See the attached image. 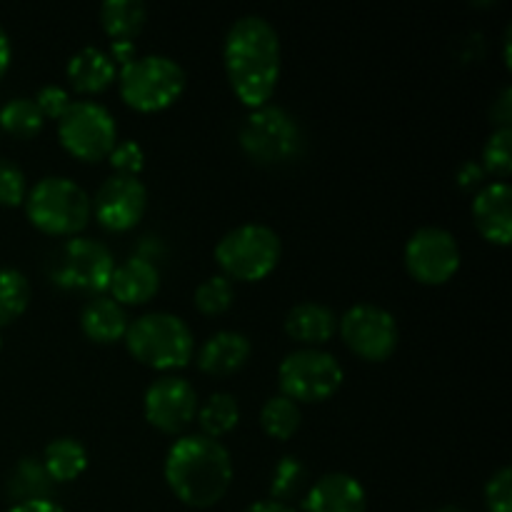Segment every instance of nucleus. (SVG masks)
<instances>
[{
	"label": "nucleus",
	"mask_w": 512,
	"mask_h": 512,
	"mask_svg": "<svg viewBox=\"0 0 512 512\" xmlns=\"http://www.w3.org/2000/svg\"><path fill=\"white\" fill-rule=\"evenodd\" d=\"M490 123H495V128H510V123H512V88L510 85H505V88L500 90L498 100H495L493 108H490Z\"/></svg>",
	"instance_id": "nucleus-37"
},
{
	"label": "nucleus",
	"mask_w": 512,
	"mask_h": 512,
	"mask_svg": "<svg viewBox=\"0 0 512 512\" xmlns=\"http://www.w3.org/2000/svg\"><path fill=\"white\" fill-rule=\"evenodd\" d=\"M110 168L115 170L113 175H128V178H138L140 170L145 168V150L135 140H118L115 148L108 155Z\"/></svg>",
	"instance_id": "nucleus-33"
},
{
	"label": "nucleus",
	"mask_w": 512,
	"mask_h": 512,
	"mask_svg": "<svg viewBox=\"0 0 512 512\" xmlns=\"http://www.w3.org/2000/svg\"><path fill=\"white\" fill-rule=\"evenodd\" d=\"M28 195V180L25 173L8 158H0V205L3 208H18Z\"/></svg>",
	"instance_id": "nucleus-32"
},
{
	"label": "nucleus",
	"mask_w": 512,
	"mask_h": 512,
	"mask_svg": "<svg viewBox=\"0 0 512 512\" xmlns=\"http://www.w3.org/2000/svg\"><path fill=\"white\" fill-rule=\"evenodd\" d=\"M198 393L178 375H160L143 395L145 420L165 435H180L198 415Z\"/></svg>",
	"instance_id": "nucleus-13"
},
{
	"label": "nucleus",
	"mask_w": 512,
	"mask_h": 512,
	"mask_svg": "<svg viewBox=\"0 0 512 512\" xmlns=\"http://www.w3.org/2000/svg\"><path fill=\"white\" fill-rule=\"evenodd\" d=\"M163 475L183 505L205 510L218 505L233 483V458L220 440L208 435H180L165 455Z\"/></svg>",
	"instance_id": "nucleus-2"
},
{
	"label": "nucleus",
	"mask_w": 512,
	"mask_h": 512,
	"mask_svg": "<svg viewBox=\"0 0 512 512\" xmlns=\"http://www.w3.org/2000/svg\"><path fill=\"white\" fill-rule=\"evenodd\" d=\"M120 98L138 113H160L180 100L188 85L183 65L168 55H135L118 70Z\"/></svg>",
	"instance_id": "nucleus-5"
},
{
	"label": "nucleus",
	"mask_w": 512,
	"mask_h": 512,
	"mask_svg": "<svg viewBox=\"0 0 512 512\" xmlns=\"http://www.w3.org/2000/svg\"><path fill=\"white\" fill-rule=\"evenodd\" d=\"M93 218L108 233H128L143 220L148 210V188L140 178L110 175L90 200Z\"/></svg>",
	"instance_id": "nucleus-14"
},
{
	"label": "nucleus",
	"mask_w": 512,
	"mask_h": 512,
	"mask_svg": "<svg viewBox=\"0 0 512 512\" xmlns=\"http://www.w3.org/2000/svg\"><path fill=\"white\" fill-rule=\"evenodd\" d=\"M485 508L488 512H512V470L508 465L485 483Z\"/></svg>",
	"instance_id": "nucleus-34"
},
{
	"label": "nucleus",
	"mask_w": 512,
	"mask_h": 512,
	"mask_svg": "<svg viewBox=\"0 0 512 512\" xmlns=\"http://www.w3.org/2000/svg\"><path fill=\"white\" fill-rule=\"evenodd\" d=\"M33 100H35V105H38L40 115H43L45 120H60L65 115V110L73 105L68 90L60 88V85H55V83L43 85V88L38 90V95H35Z\"/></svg>",
	"instance_id": "nucleus-35"
},
{
	"label": "nucleus",
	"mask_w": 512,
	"mask_h": 512,
	"mask_svg": "<svg viewBox=\"0 0 512 512\" xmlns=\"http://www.w3.org/2000/svg\"><path fill=\"white\" fill-rule=\"evenodd\" d=\"M473 223L488 243L510 245L512 240V190L508 183H485L473 195Z\"/></svg>",
	"instance_id": "nucleus-15"
},
{
	"label": "nucleus",
	"mask_w": 512,
	"mask_h": 512,
	"mask_svg": "<svg viewBox=\"0 0 512 512\" xmlns=\"http://www.w3.org/2000/svg\"><path fill=\"white\" fill-rule=\"evenodd\" d=\"M455 183H458V188L465 190V193H478L485 185V170L480 168L478 160H465L458 168Z\"/></svg>",
	"instance_id": "nucleus-36"
},
{
	"label": "nucleus",
	"mask_w": 512,
	"mask_h": 512,
	"mask_svg": "<svg viewBox=\"0 0 512 512\" xmlns=\"http://www.w3.org/2000/svg\"><path fill=\"white\" fill-rule=\"evenodd\" d=\"M0 348H3V338H0Z\"/></svg>",
	"instance_id": "nucleus-42"
},
{
	"label": "nucleus",
	"mask_w": 512,
	"mask_h": 512,
	"mask_svg": "<svg viewBox=\"0 0 512 512\" xmlns=\"http://www.w3.org/2000/svg\"><path fill=\"white\" fill-rule=\"evenodd\" d=\"M113 270L115 258L108 245L75 235L60 245L50 275H53V283L63 290L103 295L110 288Z\"/></svg>",
	"instance_id": "nucleus-10"
},
{
	"label": "nucleus",
	"mask_w": 512,
	"mask_h": 512,
	"mask_svg": "<svg viewBox=\"0 0 512 512\" xmlns=\"http://www.w3.org/2000/svg\"><path fill=\"white\" fill-rule=\"evenodd\" d=\"M200 425V435L220 440L223 435L233 433L240 423V405L233 393H218L210 395L203 405H198V415H195Z\"/></svg>",
	"instance_id": "nucleus-25"
},
{
	"label": "nucleus",
	"mask_w": 512,
	"mask_h": 512,
	"mask_svg": "<svg viewBox=\"0 0 512 512\" xmlns=\"http://www.w3.org/2000/svg\"><path fill=\"white\" fill-rule=\"evenodd\" d=\"M338 333L345 348L365 363H385L398 350L400 328L390 310L373 303H358L338 318Z\"/></svg>",
	"instance_id": "nucleus-11"
},
{
	"label": "nucleus",
	"mask_w": 512,
	"mask_h": 512,
	"mask_svg": "<svg viewBox=\"0 0 512 512\" xmlns=\"http://www.w3.org/2000/svg\"><path fill=\"white\" fill-rule=\"evenodd\" d=\"M58 140L73 158L100 163L108 160L118 143V125L113 113L98 100H73L58 120Z\"/></svg>",
	"instance_id": "nucleus-9"
},
{
	"label": "nucleus",
	"mask_w": 512,
	"mask_h": 512,
	"mask_svg": "<svg viewBox=\"0 0 512 512\" xmlns=\"http://www.w3.org/2000/svg\"><path fill=\"white\" fill-rule=\"evenodd\" d=\"M125 348L145 368L170 375L188 368L195 353V338L190 325L180 315L155 310L135 318L125 333Z\"/></svg>",
	"instance_id": "nucleus-3"
},
{
	"label": "nucleus",
	"mask_w": 512,
	"mask_h": 512,
	"mask_svg": "<svg viewBox=\"0 0 512 512\" xmlns=\"http://www.w3.org/2000/svg\"><path fill=\"white\" fill-rule=\"evenodd\" d=\"M345 370L333 353L323 348H298L278 368L280 395L293 403H325L340 390Z\"/></svg>",
	"instance_id": "nucleus-8"
},
{
	"label": "nucleus",
	"mask_w": 512,
	"mask_h": 512,
	"mask_svg": "<svg viewBox=\"0 0 512 512\" xmlns=\"http://www.w3.org/2000/svg\"><path fill=\"white\" fill-rule=\"evenodd\" d=\"M45 118L40 115L33 98H13L0 108V128L20 140H30L40 135Z\"/></svg>",
	"instance_id": "nucleus-27"
},
{
	"label": "nucleus",
	"mask_w": 512,
	"mask_h": 512,
	"mask_svg": "<svg viewBox=\"0 0 512 512\" xmlns=\"http://www.w3.org/2000/svg\"><path fill=\"white\" fill-rule=\"evenodd\" d=\"M240 148L258 165H285L303 153V128L280 105L250 110L240 128Z\"/></svg>",
	"instance_id": "nucleus-7"
},
{
	"label": "nucleus",
	"mask_w": 512,
	"mask_h": 512,
	"mask_svg": "<svg viewBox=\"0 0 512 512\" xmlns=\"http://www.w3.org/2000/svg\"><path fill=\"white\" fill-rule=\"evenodd\" d=\"M23 205L30 225L53 238H75L93 218L90 195L65 175L38 180L28 190Z\"/></svg>",
	"instance_id": "nucleus-4"
},
{
	"label": "nucleus",
	"mask_w": 512,
	"mask_h": 512,
	"mask_svg": "<svg viewBox=\"0 0 512 512\" xmlns=\"http://www.w3.org/2000/svg\"><path fill=\"white\" fill-rule=\"evenodd\" d=\"M128 325L130 320L125 308L108 295L90 298L80 313V328H83L85 338L98 345L120 343L128 333Z\"/></svg>",
	"instance_id": "nucleus-21"
},
{
	"label": "nucleus",
	"mask_w": 512,
	"mask_h": 512,
	"mask_svg": "<svg viewBox=\"0 0 512 512\" xmlns=\"http://www.w3.org/2000/svg\"><path fill=\"white\" fill-rule=\"evenodd\" d=\"M303 508L305 512H365L368 493L355 475L328 473L310 485Z\"/></svg>",
	"instance_id": "nucleus-16"
},
{
	"label": "nucleus",
	"mask_w": 512,
	"mask_h": 512,
	"mask_svg": "<svg viewBox=\"0 0 512 512\" xmlns=\"http://www.w3.org/2000/svg\"><path fill=\"white\" fill-rule=\"evenodd\" d=\"M300 423H303L300 405L285 395H273L260 408V428L273 440H290L300 430Z\"/></svg>",
	"instance_id": "nucleus-26"
},
{
	"label": "nucleus",
	"mask_w": 512,
	"mask_h": 512,
	"mask_svg": "<svg viewBox=\"0 0 512 512\" xmlns=\"http://www.w3.org/2000/svg\"><path fill=\"white\" fill-rule=\"evenodd\" d=\"M8 512H65V508L55 500H33V503L10 505Z\"/></svg>",
	"instance_id": "nucleus-38"
},
{
	"label": "nucleus",
	"mask_w": 512,
	"mask_h": 512,
	"mask_svg": "<svg viewBox=\"0 0 512 512\" xmlns=\"http://www.w3.org/2000/svg\"><path fill=\"white\" fill-rule=\"evenodd\" d=\"M233 300H235L233 280H228L225 275H210V278H205L203 283L195 288V295H193V303L195 308H198V313L208 315V318L228 313Z\"/></svg>",
	"instance_id": "nucleus-31"
},
{
	"label": "nucleus",
	"mask_w": 512,
	"mask_h": 512,
	"mask_svg": "<svg viewBox=\"0 0 512 512\" xmlns=\"http://www.w3.org/2000/svg\"><path fill=\"white\" fill-rule=\"evenodd\" d=\"M285 333L303 348H320L338 333V315L333 308L315 300L293 305L285 315Z\"/></svg>",
	"instance_id": "nucleus-19"
},
{
	"label": "nucleus",
	"mask_w": 512,
	"mask_h": 512,
	"mask_svg": "<svg viewBox=\"0 0 512 512\" xmlns=\"http://www.w3.org/2000/svg\"><path fill=\"white\" fill-rule=\"evenodd\" d=\"M108 290L113 293L110 298L123 305V308L125 305H145L160 290L158 265L148 258H140V255H133L123 263H115Z\"/></svg>",
	"instance_id": "nucleus-18"
},
{
	"label": "nucleus",
	"mask_w": 512,
	"mask_h": 512,
	"mask_svg": "<svg viewBox=\"0 0 512 512\" xmlns=\"http://www.w3.org/2000/svg\"><path fill=\"white\" fill-rule=\"evenodd\" d=\"M65 75L75 93L100 95L118 80V68L105 50L88 45L68 60Z\"/></svg>",
	"instance_id": "nucleus-20"
},
{
	"label": "nucleus",
	"mask_w": 512,
	"mask_h": 512,
	"mask_svg": "<svg viewBox=\"0 0 512 512\" xmlns=\"http://www.w3.org/2000/svg\"><path fill=\"white\" fill-rule=\"evenodd\" d=\"M148 23L143 0H105L100 5V25L113 43H133Z\"/></svg>",
	"instance_id": "nucleus-22"
},
{
	"label": "nucleus",
	"mask_w": 512,
	"mask_h": 512,
	"mask_svg": "<svg viewBox=\"0 0 512 512\" xmlns=\"http://www.w3.org/2000/svg\"><path fill=\"white\" fill-rule=\"evenodd\" d=\"M480 168L485 175L498 178V183H505L512 173V128H495L488 135L483 145V158Z\"/></svg>",
	"instance_id": "nucleus-30"
},
{
	"label": "nucleus",
	"mask_w": 512,
	"mask_h": 512,
	"mask_svg": "<svg viewBox=\"0 0 512 512\" xmlns=\"http://www.w3.org/2000/svg\"><path fill=\"white\" fill-rule=\"evenodd\" d=\"M30 305V283L20 270L0 268V328L15 323Z\"/></svg>",
	"instance_id": "nucleus-28"
},
{
	"label": "nucleus",
	"mask_w": 512,
	"mask_h": 512,
	"mask_svg": "<svg viewBox=\"0 0 512 512\" xmlns=\"http://www.w3.org/2000/svg\"><path fill=\"white\" fill-rule=\"evenodd\" d=\"M53 488L55 483L50 480L40 458L18 460V465L10 470L8 483H5V493L13 500V505L33 503V500H53L50 498Z\"/></svg>",
	"instance_id": "nucleus-24"
},
{
	"label": "nucleus",
	"mask_w": 512,
	"mask_h": 512,
	"mask_svg": "<svg viewBox=\"0 0 512 512\" xmlns=\"http://www.w3.org/2000/svg\"><path fill=\"white\" fill-rule=\"evenodd\" d=\"M43 468L55 485L73 483L88 468V450L78 438H55L43 450Z\"/></svg>",
	"instance_id": "nucleus-23"
},
{
	"label": "nucleus",
	"mask_w": 512,
	"mask_h": 512,
	"mask_svg": "<svg viewBox=\"0 0 512 512\" xmlns=\"http://www.w3.org/2000/svg\"><path fill=\"white\" fill-rule=\"evenodd\" d=\"M243 512H295V510L290 508V505L275 503V500L268 498V500H258V503L248 505Z\"/></svg>",
	"instance_id": "nucleus-40"
},
{
	"label": "nucleus",
	"mask_w": 512,
	"mask_h": 512,
	"mask_svg": "<svg viewBox=\"0 0 512 512\" xmlns=\"http://www.w3.org/2000/svg\"><path fill=\"white\" fill-rule=\"evenodd\" d=\"M283 258L280 235L270 225L243 223L228 230L215 245V263L228 280L258 283L278 268Z\"/></svg>",
	"instance_id": "nucleus-6"
},
{
	"label": "nucleus",
	"mask_w": 512,
	"mask_h": 512,
	"mask_svg": "<svg viewBox=\"0 0 512 512\" xmlns=\"http://www.w3.org/2000/svg\"><path fill=\"white\" fill-rule=\"evenodd\" d=\"M250 355H253V343L248 335L238 333V330H218L200 345L195 363L205 375L225 378V375L243 370Z\"/></svg>",
	"instance_id": "nucleus-17"
},
{
	"label": "nucleus",
	"mask_w": 512,
	"mask_h": 512,
	"mask_svg": "<svg viewBox=\"0 0 512 512\" xmlns=\"http://www.w3.org/2000/svg\"><path fill=\"white\" fill-rule=\"evenodd\" d=\"M460 260H463V253H460L458 238L438 225H425L415 230L403 250V263L410 278L430 288L453 280L460 270Z\"/></svg>",
	"instance_id": "nucleus-12"
},
{
	"label": "nucleus",
	"mask_w": 512,
	"mask_h": 512,
	"mask_svg": "<svg viewBox=\"0 0 512 512\" xmlns=\"http://www.w3.org/2000/svg\"><path fill=\"white\" fill-rule=\"evenodd\" d=\"M438 512H465V510L458 508V505H448V508H443V510H438Z\"/></svg>",
	"instance_id": "nucleus-41"
},
{
	"label": "nucleus",
	"mask_w": 512,
	"mask_h": 512,
	"mask_svg": "<svg viewBox=\"0 0 512 512\" xmlns=\"http://www.w3.org/2000/svg\"><path fill=\"white\" fill-rule=\"evenodd\" d=\"M10 60H13V45H10V38L8 33H5V28L0 25V78L8 73Z\"/></svg>",
	"instance_id": "nucleus-39"
},
{
	"label": "nucleus",
	"mask_w": 512,
	"mask_h": 512,
	"mask_svg": "<svg viewBox=\"0 0 512 512\" xmlns=\"http://www.w3.org/2000/svg\"><path fill=\"white\" fill-rule=\"evenodd\" d=\"M305 483H308V468L303 460L295 455H283L270 475V500L288 505L290 500L303 493Z\"/></svg>",
	"instance_id": "nucleus-29"
},
{
	"label": "nucleus",
	"mask_w": 512,
	"mask_h": 512,
	"mask_svg": "<svg viewBox=\"0 0 512 512\" xmlns=\"http://www.w3.org/2000/svg\"><path fill=\"white\" fill-rule=\"evenodd\" d=\"M223 65L233 93L250 110L268 105L283 70L280 35L263 15H243L230 25L223 43Z\"/></svg>",
	"instance_id": "nucleus-1"
}]
</instances>
